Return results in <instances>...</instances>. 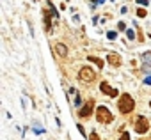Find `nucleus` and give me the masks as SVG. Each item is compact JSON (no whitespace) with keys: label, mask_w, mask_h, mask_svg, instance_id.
Segmentation results:
<instances>
[{"label":"nucleus","mask_w":151,"mask_h":140,"mask_svg":"<svg viewBox=\"0 0 151 140\" xmlns=\"http://www.w3.org/2000/svg\"><path fill=\"white\" fill-rule=\"evenodd\" d=\"M149 129V122H147V119L146 117H137L135 119V131L139 133V135H142V133H146Z\"/></svg>","instance_id":"obj_4"},{"label":"nucleus","mask_w":151,"mask_h":140,"mask_svg":"<svg viewBox=\"0 0 151 140\" xmlns=\"http://www.w3.org/2000/svg\"><path fill=\"white\" fill-rule=\"evenodd\" d=\"M137 16H142V18H144V16H146V11H144V9H139V11H137Z\"/></svg>","instance_id":"obj_17"},{"label":"nucleus","mask_w":151,"mask_h":140,"mask_svg":"<svg viewBox=\"0 0 151 140\" xmlns=\"http://www.w3.org/2000/svg\"><path fill=\"white\" fill-rule=\"evenodd\" d=\"M93 2H94V0H93ZM96 2H98V4H100V0H96Z\"/></svg>","instance_id":"obj_23"},{"label":"nucleus","mask_w":151,"mask_h":140,"mask_svg":"<svg viewBox=\"0 0 151 140\" xmlns=\"http://www.w3.org/2000/svg\"><path fill=\"white\" fill-rule=\"evenodd\" d=\"M107 37H109L110 41H114V39L117 37V32H114V30H109V32H107Z\"/></svg>","instance_id":"obj_12"},{"label":"nucleus","mask_w":151,"mask_h":140,"mask_svg":"<svg viewBox=\"0 0 151 140\" xmlns=\"http://www.w3.org/2000/svg\"><path fill=\"white\" fill-rule=\"evenodd\" d=\"M140 59H142V64H151V51L142 53V55H140Z\"/></svg>","instance_id":"obj_9"},{"label":"nucleus","mask_w":151,"mask_h":140,"mask_svg":"<svg viewBox=\"0 0 151 140\" xmlns=\"http://www.w3.org/2000/svg\"><path fill=\"white\" fill-rule=\"evenodd\" d=\"M80 103H82V96L78 94V96H77V99H75V105H80Z\"/></svg>","instance_id":"obj_20"},{"label":"nucleus","mask_w":151,"mask_h":140,"mask_svg":"<svg viewBox=\"0 0 151 140\" xmlns=\"http://www.w3.org/2000/svg\"><path fill=\"white\" fill-rule=\"evenodd\" d=\"M109 62H110L112 66H116V67L121 66V59H119V55H116V53H110V55H109Z\"/></svg>","instance_id":"obj_7"},{"label":"nucleus","mask_w":151,"mask_h":140,"mask_svg":"<svg viewBox=\"0 0 151 140\" xmlns=\"http://www.w3.org/2000/svg\"><path fill=\"white\" fill-rule=\"evenodd\" d=\"M142 82H144V84H146V85H151V76H146V78H144V80H142Z\"/></svg>","instance_id":"obj_18"},{"label":"nucleus","mask_w":151,"mask_h":140,"mask_svg":"<svg viewBox=\"0 0 151 140\" xmlns=\"http://www.w3.org/2000/svg\"><path fill=\"white\" fill-rule=\"evenodd\" d=\"M96 119H98L100 124H110V122L114 121V115H112V112H110L107 106L100 105V106L96 108Z\"/></svg>","instance_id":"obj_2"},{"label":"nucleus","mask_w":151,"mask_h":140,"mask_svg":"<svg viewBox=\"0 0 151 140\" xmlns=\"http://www.w3.org/2000/svg\"><path fill=\"white\" fill-rule=\"evenodd\" d=\"M55 51H59V55H62V57H66L68 55V48L64 46V44H55Z\"/></svg>","instance_id":"obj_8"},{"label":"nucleus","mask_w":151,"mask_h":140,"mask_svg":"<svg viewBox=\"0 0 151 140\" xmlns=\"http://www.w3.org/2000/svg\"><path fill=\"white\" fill-rule=\"evenodd\" d=\"M133 106H135V101H133V98H132L130 94H123V96L119 98L117 108L121 110V114H130V112L133 110Z\"/></svg>","instance_id":"obj_1"},{"label":"nucleus","mask_w":151,"mask_h":140,"mask_svg":"<svg viewBox=\"0 0 151 140\" xmlns=\"http://www.w3.org/2000/svg\"><path fill=\"white\" fill-rule=\"evenodd\" d=\"M124 27H126V23H123V21H121V23H119V30H124Z\"/></svg>","instance_id":"obj_22"},{"label":"nucleus","mask_w":151,"mask_h":140,"mask_svg":"<svg viewBox=\"0 0 151 140\" xmlns=\"http://www.w3.org/2000/svg\"><path fill=\"white\" fill-rule=\"evenodd\" d=\"M89 140H100V138H98V133H96V131H91V135H89Z\"/></svg>","instance_id":"obj_14"},{"label":"nucleus","mask_w":151,"mask_h":140,"mask_svg":"<svg viewBox=\"0 0 151 140\" xmlns=\"http://www.w3.org/2000/svg\"><path fill=\"white\" fill-rule=\"evenodd\" d=\"M100 91L103 92V94H107V96H110V98H114V96H117V89H114V87H110L107 82H101L100 84Z\"/></svg>","instance_id":"obj_5"},{"label":"nucleus","mask_w":151,"mask_h":140,"mask_svg":"<svg viewBox=\"0 0 151 140\" xmlns=\"http://www.w3.org/2000/svg\"><path fill=\"white\" fill-rule=\"evenodd\" d=\"M137 4H140V6H147V0H137Z\"/></svg>","instance_id":"obj_21"},{"label":"nucleus","mask_w":151,"mask_h":140,"mask_svg":"<svg viewBox=\"0 0 151 140\" xmlns=\"http://www.w3.org/2000/svg\"><path fill=\"white\" fill-rule=\"evenodd\" d=\"M119 140H130V135H128V133H123V135H121V138H119Z\"/></svg>","instance_id":"obj_19"},{"label":"nucleus","mask_w":151,"mask_h":140,"mask_svg":"<svg viewBox=\"0 0 151 140\" xmlns=\"http://www.w3.org/2000/svg\"><path fill=\"white\" fill-rule=\"evenodd\" d=\"M77 128H78V131H80V133L86 136V129H84V126H82V124H77Z\"/></svg>","instance_id":"obj_16"},{"label":"nucleus","mask_w":151,"mask_h":140,"mask_svg":"<svg viewBox=\"0 0 151 140\" xmlns=\"http://www.w3.org/2000/svg\"><path fill=\"white\" fill-rule=\"evenodd\" d=\"M89 60H91V62H94V64H96L98 67H103V60H101V59H98V57H93V55H89Z\"/></svg>","instance_id":"obj_11"},{"label":"nucleus","mask_w":151,"mask_h":140,"mask_svg":"<svg viewBox=\"0 0 151 140\" xmlns=\"http://www.w3.org/2000/svg\"><path fill=\"white\" fill-rule=\"evenodd\" d=\"M34 133H37V135H41V133H45V129H41L39 126H34Z\"/></svg>","instance_id":"obj_15"},{"label":"nucleus","mask_w":151,"mask_h":140,"mask_svg":"<svg viewBox=\"0 0 151 140\" xmlns=\"http://www.w3.org/2000/svg\"><path fill=\"white\" fill-rule=\"evenodd\" d=\"M126 37H128V39H135V32H133L132 29H128V30H126Z\"/></svg>","instance_id":"obj_13"},{"label":"nucleus","mask_w":151,"mask_h":140,"mask_svg":"<svg viewBox=\"0 0 151 140\" xmlns=\"http://www.w3.org/2000/svg\"><path fill=\"white\" fill-rule=\"evenodd\" d=\"M94 78H96V75H94V71L91 67H82L80 71H78V80L80 82H94Z\"/></svg>","instance_id":"obj_3"},{"label":"nucleus","mask_w":151,"mask_h":140,"mask_svg":"<svg viewBox=\"0 0 151 140\" xmlns=\"http://www.w3.org/2000/svg\"><path fill=\"white\" fill-rule=\"evenodd\" d=\"M93 105H94V101H93V99H89V101H87V103H86V105H84V106L80 108V112H78V115H80L82 119H84V117L87 119V117L91 115V112H93Z\"/></svg>","instance_id":"obj_6"},{"label":"nucleus","mask_w":151,"mask_h":140,"mask_svg":"<svg viewBox=\"0 0 151 140\" xmlns=\"http://www.w3.org/2000/svg\"><path fill=\"white\" fill-rule=\"evenodd\" d=\"M43 14H45V21H46V29H48V30H52V20H50V11H45Z\"/></svg>","instance_id":"obj_10"},{"label":"nucleus","mask_w":151,"mask_h":140,"mask_svg":"<svg viewBox=\"0 0 151 140\" xmlns=\"http://www.w3.org/2000/svg\"><path fill=\"white\" fill-rule=\"evenodd\" d=\"M149 106H151V101H149Z\"/></svg>","instance_id":"obj_24"}]
</instances>
